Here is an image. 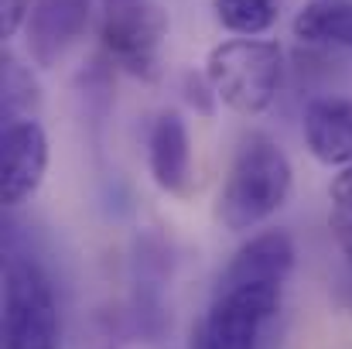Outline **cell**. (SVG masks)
I'll return each instance as SVG.
<instances>
[{
  "mask_svg": "<svg viewBox=\"0 0 352 349\" xmlns=\"http://www.w3.org/2000/svg\"><path fill=\"white\" fill-rule=\"evenodd\" d=\"M93 0H34L28 14V48L31 59L48 69L55 65L89 28Z\"/></svg>",
  "mask_w": 352,
  "mask_h": 349,
  "instance_id": "8992f818",
  "label": "cell"
},
{
  "mask_svg": "<svg viewBox=\"0 0 352 349\" xmlns=\"http://www.w3.org/2000/svg\"><path fill=\"white\" fill-rule=\"evenodd\" d=\"M147 165L157 189H164L168 195L192 192V144H188V127L178 114H161L151 123Z\"/></svg>",
  "mask_w": 352,
  "mask_h": 349,
  "instance_id": "52a82bcc",
  "label": "cell"
},
{
  "mask_svg": "<svg viewBox=\"0 0 352 349\" xmlns=\"http://www.w3.org/2000/svg\"><path fill=\"white\" fill-rule=\"evenodd\" d=\"M291 161L267 134H250L236 151L226 185L219 192V220L233 233L270 220L291 195Z\"/></svg>",
  "mask_w": 352,
  "mask_h": 349,
  "instance_id": "6da1fadb",
  "label": "cell"
},
{
  "mask_svg": "<svg viewBox=\"0 0 352 349\" xmlns=\"http://www.w3.org/2000/svg\"><path fill=\"white\" fill-rule=\"evenodd\" d=\"M329 226L332 236L346 257V264L352 267V185L349 182H332V213H329Z\"/></svg>",
  "mask_w": 352,
  "mask_h": 349,
  "instance_id": "4fadbf2b",
  "label": "cell"
},
{
  "mask_svg": "<svg viewBox=\"0 0 352 349\" xmlns=\"http://www.w3.org/2000/svg\"><path fill=\"white\" fill-rule=\"evenodd\" d=\"M45 171H48L45 127L34 116L3 123V134H0V195H3V206L28 202L38 192Z\"/></svg>",
  "mask_w": 352,
  "mask_h": 349,
  "instance_id": "5b68a950",
  "label": "cell"
},
{
  "mask_svg": "<svg viewBox=\"0 0 352 349\" xmlns=\"http://www.w3.org/2000/svg\"><path fill=\"white\" fill-rule=\"evenodd\" d=\"M31 3L34 0H0V34L3 38H14L28 24Z\"/></svg>",
  "mask_w": 352,
  "mask_h": 349,
  "instance_id": "5bb4252c",
  "label": "cell"
},
{
  "mask_svg": "<svg viewBox=\"0 0 352 349\" xmlns=\"http://www.w3.org/2000/svg\"><path fill=\"white\" fill-rule=\"evenodd\" d=\"M294 34L308 45L352 48V0H311L294 17Z\"/></svg>",
  "mask_w": 352,
  "mask_h": 349,
  "instance_id": "30bf717a",
  "label": "cell"
},
{
  "mask_svg": "<svg viewBox=\"0 0 352 349\" xmlns=\"http://www.w3.org/2000/svg\"><path fill=\"white\" fill-rule=\"evenodd\" d=\"M41 107V89L34 76L14 59L3 55V123L10 120H28Z\"/></svg>",
  "mask_w": 352,
  "mask_h": 349,
  "instance_id": "8fae6325",
  "label": "cell"
},
{
  "mask_svg": "<svg viewBox=\"0 0 352 349\" xmlns=\"http://www.w3.org/2000/svg\"><path fill=\"white\" fill-rule=\"evenodd\" d=\"M206 79L230 110L256 116L277 100L284 79V52L260 38L223 41L209 52Z\"/></svg>",
  "mask_w": 352,
  "mask_h": 349,
  "instance_id": "7a4b0ae2",
  "label": "cell"
},
{
  "mask_svg": "<svg viewBox=\"0 0 352 349\" xmlns=\"http://www.w3.org/2000/svg\"><path fill=\"white\" fill-rule=\"evenodd\" d=\"M216 17L233 34H263L277 21V0H216Z\"/></svg>",
  "mask_w": 352,
  "mask_h": 349,
  "instance_id": "7c38bea8",
  "label": "cell"
},
{
  "mask_svg": "<svg viewBox=\"0 0 352 349\" xmlns=\"http://www.w3.org/2000/svg\"><path fill=\"white\" fill-rule=\"evenodd\" d=\"M294 271V243L284 230L256 233L243 243L219 274V284H277L284 288L287 274Z\"/></svg>",
  "mask_w": 352,
  "mask_h": 349,
  "instance_id": "ba28073f",
  "label": "cell"
},
{
  "mask_svg": "<svg viewBox=\"0 0 352 349\" xmlns=\"http://www.w3.org/2000/svg\"><path fill=\"white\" fill-rule=\"evenodd\" d=\"M185 100L199 110V114H212V100H219L216 96V89H212V83L206 79V76H185Z\"/></svg>",
  "mask_w": 352,
  "mask_h": 349,
  "instance_id": "9a60e30c",
  "label": "cell"
},
{
  "mask_svg": "<svg viewBox=\"0 0 352 349\" xmlns=\"http://www.w3.org/2000/svg\"><path fill=\"white\" fill-rule=\"evenodd\" d=\"M164 34H168V17L151 0L107 7L103 28H100L107 59L140 79L157 76V48H161Z\"/></svg>",
  "mask_w": 352,
  "mask_h": 349,
  "instance_id": "277c9868",
  "label": "cell"
},
{
  "mask_svg": "<svg viewBox=\"0 0 352 349\" xmlns=\"http://www.w3.org/2000/svg\"><path fill=\"white\" fill-rule=\"evenodd\" d=\"M305 144L329 168L352 165V100L318 96L305 110Z\"/></svg>",
  "mask_w": 352,
  "mask_h": 349,
  "instance_id": "9c48e42d",
  "label": "cell"
},
{
  "mask_svg": "<svg viewBox=\"0 0 352 349\" xmlns=\"http://www.w3.org/2000/svg\"><path fill=\"white\" fill-rule=\"evenodd\" d=\"M62 319L52 281L31 253H7L3 264V346L58 349Z\"/></svg>",
  "mask_w": 352,
  "mask_h": 349,
  "instance_id": "3957f363",
  "label": "cell"
}]
</instances>
